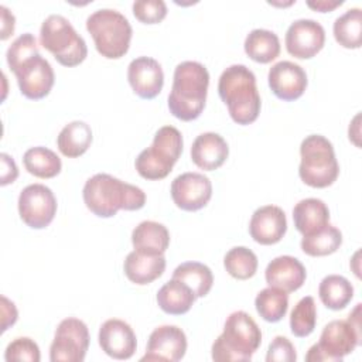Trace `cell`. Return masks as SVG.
Masks as SVG:
<instances>
[{"mask_svg": "<svg viewBox=\"0 0 362 362\" xmlns=\"http://www.w3.org/2000/svg\"><path fill=\"white\" fill-rule=\"evenodd\" d=\"M82 197L86 208L99 218H112L120 209L137 211L146 204V194L141 188L106 173L88 178Z\"/></svg>", "mask_w": 362, "mask_h": 362, "instance_id": "cell-1", "label": "cell"}, {"mask_svg": "<svg viewBox=\"0 0 362 362\" xmlns=\"http://www.w3.org/2000/svg\"><path fill=\"white\" fill-rule=\"evenodd\" d=\"M208 86L209 72L202 64L197 61L178 64L167 100L170 113L182 122L198 119L205 107Z\"/></svg>", "mask_w": 362, "mask_h": 362, "instance_id": "cell-2", "label": "cell"}, {"mask_svg": "<svg viewBox=\"0 0 362 362\" xmlns=\"http://www.w3.org/2000/svg\"><path fill=\"white\" fill-rule=\"evenodd\" d=\"M218 93L235 123L246 126L259 117L262 100L256 76L246 65L228 66L219 76Z\"/></svg>", "mask_w": 362, "mask_h": 362, "instance_id": "cell-3", "label": "cell"}, {"mask_svg": "<svg viewBox=\"0 0 362 362\" xmlns=\"http://www.w3.org/2000/svg\"><path fill=\"white\" fill-rule=\"evenodd\" d=\"M262 344V332L256 321L245 311L232 313L222 334L212 344V359L218 362H247Z\"/></svg>", "mask_w": 362, "mask_h": 362, "instance_id": "cell-4", "label": "cell"}, {"mask_svg": "<svg viewBox=\"0 0 362 362\" xmlns=\"http://www.w3.org/2000/svg\"><path fill=\"white\" fill-rule=\"evenodd\" d=\"M86 30L102 57L119 59L127 54L133 30L129 20L117 10L100 8L93 11L86 18Z\"/></svg>", "mask_w": 362, "mask_h": 362, "instance_id": "cell-5", "label": "cell"}, {"mask_svg": "<svg viewBox=\"0 0 362 362\" xmlns=\"http://www.w3.org/2000/svg\"><path fill=\"white\" fill-rule=\"evenodd\" d=\"M298 175L304 184L313 188L332 185L339 174V164L332 143L321 134L307 136L300 146Z\"/></svg>", "mask_w": 362, "mask_h": 362, "instance_id": "cell-6", "label": "cell"}, {"mask_svg": "<svg viewBox=\"0 0 362 362\" xmlns=\"http://www.w3.org/2000/svg\"><path fill=\"white\" fill-rule=\"evenodd\" d=\"M182 153V134L174 126L160 127L150 147L140 151L134 167L140 177L151 181L165 178Z\"/></svg>", "mask_w": 362, "mask_h": 362, "instance_id": "cell-7", "label": "cell"}, {"mask_svg": "<svg viewBox=\"0 0 362 362\" xmlns=\"http://www.w3.org/2000/svg\"><path fill=\"white\" fill-rule=\"evenodd\" d=\"M40 42L64 66L82 64L88 55L85 40L61 14L48 16L40 28Z\"/></svg>", "mask_w": 362, "mask_h": 362, "instance_id": "cell-8", "label": "cell"}, {"mask_svg": "<svg viewBox=\"0 0 362 362\" xmlns=\"http://www.w3.org/2000/svg\"><path fill=\"white\" fill-rule=\"evenodd\" d=\"M361 329L354 327L351 321L334 320L324 327L320 341L308 349L305 361L341 362L361 344Z\"/></svg>", "mask_w": 362, "mask_h": 362, "instance_id": "cell-9", "label": "cell"}, {"mask_svg": "<svg viewBox=\"0 0 362 362\" xmlns=\"http://www.w3.org/2000/svg\"><path fill=\"white\" fill-rule=\"evenodd\" d=\"M89 348V331L82 320H62L49 346L51 362H82Z\"/></svg>", "mask_w": 362, "mask_h": 362, "instance_id": "cell-10", "label": "cell"}, {"mask_svg": "<svg viewBox=\"0 0 362 362\" xmlns=\"http://www.w3.org/2000/svg\"><path fill=\"white\" fill-rule=\"evenodd\" d=\"M21 221L33 229L47 228L57 214V198L44 184H30L18 195Z\"/></svg>", "mask_w": 362, "mask_h": 362, "instance_id": "cell-11", "label": "cell"}, {"mask_svg": "<svg viewBox=\"0 0 362 362\" xmlns=\"http://www.w3.org/2000/svg\"><path fill=\"white\" fill-rule=\"evenodd\" d=\"M11 71L17 78L21 95L31 100L45 98L51 92L55 82L51 64L40 52L24 59Z\"/></svg>", "mask_w": 362, "mask_h": 362, "instance_id": "cell-12", "label": "cell"}, {"mask_svg": "<svg viewBox=\"0 0 362 362\" xmlns=\"http://www.w3.org/2000/svg\"><path fill=\"white\" fill-rule=\"evenodd\" d=\"M286 49L298 59H310L317 55L325 44L324 27L311 18H300L290 24L286 31Z\"/></svg>", "mask_w": 362, "mask_h": 362, "instance_id": "cell-13", "label": "cell"}, {"mask_svg": "<svg viewBox=\"0 0 362 362\" xmlns=\"http://www.w3.org/2000/svg\"><path fill=\"white\" fill-rule=\"evenodd\" d=\"M211 197V180L201 173H184L171 182V198L182 211H199L206 206Z\"/></svg>", "mask_w": 362, "mask_h": 362, "instance_id": "cell-14", "label": "cell"}, {"mask_svg": "<svg viewBox=\"0 0 362 362\" xmlns=\"http://www.w3.org/2000/svg\"><path fill=\"white\" fill-rule=\"evenodd\" d=\"M187 351L185 332L177 325L157 327L148 337L147 349L141 361H181Z\"/></svg>", "mask_w": 362, "mask_h": 362, "instance_id": "cell-15", "label": "cell"}, {"mask_svg": "<svg viewBox=\"0 0 362 362\" xmlns=\"http://www.w3.org/2000/svg\"><path fill=\"white\" fill-rule=\"evenodd\" d=\"M98 339L102 351L107 356L119 361L132 358L137 348L133 328L126 321L117 318L106 320L100 325Z\"/></svg>", "mask_w": 362, "mask_h": 362, "instance_id": "cell-16", "label": "cell"}, {"mask_svg": "<svg viewBox=\"0 0 362 362\" xmlns=\"http://www.w3.org/2000/svg\"><path fill=\"white\" fill-rule=\"evenodd\" d=\"M269 86L272 92L284 102H291L303 96L307 89L305 71L291 61H280L269 69Z\"/></svg>", "mask_w": 362, "mask_h": 362, "instance_id": "cell-17", "label": "cell"}, {"mask_svg": "<svg viewBox=\"0 0 362 362\" xmlns=\"http://www.w3.org/2000/svg\"><path fill=\"white\" fill-rule=\"evenodd\" d=\"M127 79L133 92L141 99H154L163 89V68L154 58L139 57L127 66Z\"/></svg>", "mask_w": 362, "mask_h": 362, "instance_id": "cell-18", "label": "cell"}, {"mask_svg": "<svg viewBox=\"0 0 362 362\" xmlns=\"http://www.w3.org/2000/svg\"><path fill=\"white\" fill-rule=\"evenodd\" d=\"M287 232V218L277 205H264L257 208L249 222L252 239L260 245L269 246L280 242Z\"/></svg>", "mask_w": 362, "mask_h": 362, "instance_id": "cell-19", "label": "cell"}, {"mask_svg": "<svg viewBox=\"0 0 362 362\" xmlns=\"http://www.w3.org/2000/svg\"><path fill=\"white\" fill-rule=\"evenodd\" d=\"M307 277L304 264L288 255L274 257L264 270V279L269 287L280 288L286 293L298 290Z\"/></svg>", "mask_w": 362, "mask_h": 362, "instance_id": "cell-20", "label": "cell"}, {"mask_svg": "<svg viewBox=\"0 0 362 362\" xmlns=\"http://www.w3.org/2000/svg\"><path fill=\"white\" fill-rule=\"evenodd\" d=\"M229 156V147L225 139L214 132H206L194 140L191 146L192 163L205 171L219 168Z\"/></svg>", "mask_w": 362, "mask_h": 362, "instance_id": "cell-21", "label": "cell"}, {"mask_svg": "<svg viewBox=\"0 0 362 362\" xmlns=\"http://www.w3.org/2000/svg\"><path fill=\"white\" fill-rule=\"evenodd\" d=\"M123 270L132 283L146 286L164 273L165 257L164 255H151L133 250L126 256Z\"/></svg>", "mask_w": 362, "mask_h": 362, "instance_id": "cell-22", "label": "cell"}, {"mask_svg": "<svg viewBox=\"0 0 362 362\" xmlns=\"http://www.w3.org/2000/svg\"><path fill=\"white\" fill-rule=\"evenodd\" d=\"M293 221L296 229L303 235H313L329 223V209L318 198H305L293 208Z\"/></svg>", "mask_w": 362, "mask_h": 362, "instance_id": "cell-23", "label": "cell"}, {"mask_svg": "<svg viewBox=\"0 0 362 362\" xmlns=\"http://www.w3.org/2000/svg\"><path fill=\"white\" fill-rule=\"evenodd\" d=\"M195 294L189 286L181 280H168L156 296L158 307L170 315H182L188 313L195 301Z\"/></svg>", "mask_w": 362, "mask_h": 362, "instance_id": "cell-24", "label": "cell"}, {"mask_svg": "<svg viewBox=\"0 0 362 362\" xmlns=\"http://www.w3.org/2000/svg\"><path fill=\"white\" fill-rule=\"evenodd\" d=\"M132 243L134 250L151 255H164L170 245V233L163 223L143 221L133 229Z\"/></svg>", "mask_w": 362, "mask_h": 362, "instance_id": "cell-25", "label": "cell"}, {"mask_svg": "<svg viewBox=\"0 0 362 362\" xmlns=\"http://www.w3.org/2000/svg\"><path fill=\"white\" fill-rule=\"evenodd\" d=\"M92 129L82 120H74L62 127L57 137V146L62 156L76 158L86 153L92 144Z\"/></svg>", "mask_w": 362, "mask_h": 362, "instance_id": "cell-26", "label": "cell"}, {"mask_svg": "<svg viewBox=\"0 0 362 362\" xmlns=\"http://www.w3.org/2000/svg\"><path fill=\"white\" fill-rule=\"evenodd\" d=\"M246 55L259 64H269L280 54V41L277 34L264 28L252 30L243 44Z\"/></svg>", "mask_w": 362, "mask_h": 362, "instance_id": "cell-27", "label": "cell"}, {"mask_svg": "<svg viewBox=\"0 0 362 362\" xmlns=\"http://www.w3.org/2000/svg\"><path fill=\"white\" fill-rule=\"evenodd\" d=\"M318 296L327 308L339 311L354 298V286L344 276L329 274L321 280L318 286Z\"/></svg>", "mask_w": 362, "mask_h": 362, "instance_id": "cell-28", "label": "cell"}, {"mask_svg": "<svg viewBox=\"0 0 362 362\" xmlns=\"http://www.w3.org/2000/svg\"><path fill=\"white\" fill-rule=\"evenodd\" d=\"M23 163L25 170L38 178H54L61 173L62 163L61 158L52 150L37 146L28 148L23 156Z\"/></svg>", "mask_w": 362, "mask_h": 362, "instance_id": "cell-29", "label": "cell"}, {"mask_svg": "<svg viewBox=\"0 0 362 362\" xmlns=\"http://www.w3.org/2000/svg\"><path fill=\"white\" fill-rule=\"evenodd\" d=\"M335 41L348 49H356L362 44V11L358 7L346 10L332 27Z\"/></svg>", "mask_w": 362, "mask_h": 362, "instance_id": "cell-30", "label": "cell"}, {"mask_svg": "<svg viewBox=\"0 0 362 362\" xmlns=\"http://www.w3.org/2000/svg\"><path fill=\"white\" fill-rule=\"evenodd\" d=\"M173 279L181 280L191 287L195 297H205L214 284V274L211 269L199 262H185L175 267Z\"/></svg>", "mask_w": 362, "mask_h": 362, "instance_id": "cell-31", "label": "cell"}, {"mask_svg": "<svg viewBox=\"0 0 362 362\" xmlns=\"http://www.w3.org/2000/svg\"><path fill=\"white\" fill-rule=\"evenodd\" d=\"M300 245L301 250L308 256H328L335 253L342 245V233L338 228L328 223L321 230L308 236H303Z\"/></svg>", "mask_w": 362, "mask_h": 362, "instance_id": "cell-32", "label": "cell"}, {"mask_svg": "<svg viewBox=\"0 0 362 362\" xmlns=\"http://www.w3.org/2000/svg\"><path fill=\"white\" fill-rule=\"evenodd\" d=\"M257 314L267 322H279L287 313L288 296L286 291L276 287L260 290L255 298Z\"/></svg>", "mask_w": 362, "mask_h": 362, "instance_id": "cell-33", "label": "cell"}, {"mask_svg": "<svg viewBox=\"0 0 362 362\" xmlns=\"http://www.w3.org/2000/svg\"><path fill=\"white\" fill-rule=\"evenodd\" d=\"M257 256L245 246H235L226 252L223 257V266L226 272L238 280H247L256 274Z\"/></svg>", "mask_w": 362, "mask_h": 362, "instance_id": "cell-34", "label": "cell"}, {"mask_svg": "<svg viewBox=\"0 0 362 362\" xmlns=\"http://www.w3.org/2000/svg\"><path fill=\"white\" fill-rule=\"evenodd\" d=\"M317 322V307L311 296L303 297L293 308L290 314V329L294 337L305 338L308 337Z\"/></svg>", "mask_w": 362, "mask_h": 362, "instance_id": "cell-35", "label": "cell"}, {"mask_svg": "<svg viewBox=\"0 0 362 362\" xmlns=\"http://www.w3.org/2000/svg\"><path fill=\"white\" fill-rule=\"evenodd\" d=\"M38 47H37V40L31 33H24L21 35H18L11 45L7 48L6 52V59L7 64L10 66V69H13L14 66H17L20 62H23L24 59L38 54Z\"/></svg>", "mask_w": 362, "mask_h": 362, "instance_id": "cell-36", "label": "cell"}, {"mask_svg": "<svg viewBox=\"0 0 362 362\" xmlns=\"http://www.w3.org/2000/svg\"><path fill=\"white\" fill-rule=\"evenodd\" d=\"M4 359L7 362H11V361L38 362L41 359V354L35 341H33L28 337H18L7 345L4 352Z\"/></svg>", "mask_w": 362, "mask_h": 362, "instance_id": "cell-37", "label": "cell"}, {"mask_svg": "<svg viewBox=\"0 0 362 362\" xmlns=\"http://www.w3.org/2000/svg\"><path fill=\"white\" fill-rule=\"evenodd\" d=\"M133 14L143 24H158L167 16L163 0H137L133 3Z\"/></svg>", "mask_w": 362, "mask_h": 362, "instance_id": "cell-38", "label": "cell"}, {"mask_svg": "<svg viewBox=\"0 0 362 362\" xmlns=\"http://www.w3.org/2000/svg\"><path fill=\"white\" fill-rule=\"evenodd\" d=\"M297 352L291 341L286 337L277 335L269 345L266 361L267 362H294Z\"/></svg>", "mask_w": 362, "mask_h": 362, "instance_id": "cell-39", "label": "cell"}, {"mask_svg": "<svg viewBox=\"0 0 362 362\" xmlns=\"http://www.w3.org/2000/svg\"><path fill=\"white\" fill-rule=\"evenodd\" d=\"M0 160H1V182L0 184L4 187L16 181V178L18 177V168L16 165V161L7 153H1Z\"/></svg>", "mask_w": 362, "mask_h": 362, "instance_id": "cell-40", "label": "cell"}, {"mask_svg": "<svg viewBox=\"0 0 362 362\" xmlns=\"http://www.w3.org/2000/svg\"><path fill=\"white\" fill-rule=\"evenodd\" d=\"M18 313L13 301L1 296V332H4L10 325H14L17 321Z\"/></svg>", "mask_w": 362, "mask_h": 362, "instance_id": "cell-41", "label": "cell"}, {"mask_svg": "<svg viewBox=\"0 0 362 362\" xmlns=\"http://www.w3.org/2000/svg\"><path fill=\"white\" fill-rule=\"evenodd\" d=\"M0 11H1V40H7L13 33H14V23L16 18L13 16V13H10V10L6 6H0Z\"/></svg>", "mask_w": 362, "mask_h": 362, "instance_id": "cell-42", "label": "cell"}, {"mask_svg": "<svg viewBox=\"0 0 362 362\" xmlns=\"http://www.w3.org/2000/svg\"><path fill=\"white\" fill-rule=\"evenodd\" d=\"M341 4H344L342 0H308L307 1V6L310 8H313L314 11H320V13L332 11L337 7H339Z\"/></svg>", "mask_w": 362, "mask_h": 362, "instance_id": "cell-43", "label": "cell"}, {"mask_svg": "<svg viewBox=\"0 0 362 362\" xmlns=\"http://www.w3.org/2000/svg\"><path fill=\"white\" fill-rule=\"evenodd\" d=\"M348 134H349V140L354 141L355 146L359 147V115H356L352 120V123H349V130H348Z\"/></svg>", "mask_w": 362, "mask_h": 362, "instance_id": "cell-44", "label": "cell"}]
</instances>
